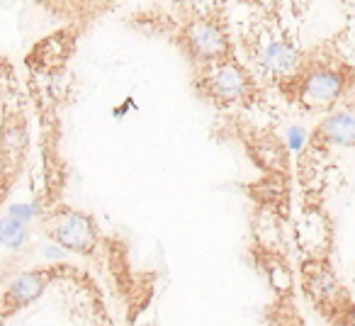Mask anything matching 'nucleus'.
Instances as JSON below:
<instances>
[{
    "label": "nucleus",
    "mask_w": 355,
    "mask_h": 326,
    "mask_svg": "<svg viewBox=\"0 0 355 326\" xmlns=\"http://www.w3.org/2000/svg\"><path fill=\"white\" fill-rule=\"evenodd\" d=\"M185 10L188 12L173 15V25H163L161 35L171 37L173 44L193 61L195 69L236 56L227 12L222 8L185 6Z\"/></svg>",
    "instance_id": "f257e3e1"
},
{
    "label": "nucleus",
    "mask_w": 355,
    "mask_h": 326,
    "mask_svg": "<svg viewBox=\"0 0 355 326\" xmlns=\"http://www.w3.org/2000/svg\"><path fill=\"white\" fill-rule=\"evenodd\" d=\"M193 85L200 98L217 110L248 108L258 98L256 76L236 56L195 69Z\"/></svg>",
    "instance_id": "f03ea898"
},
{
    "label": "nucleus",
    "mask_w": 355,
    "mask_h": 326,
    "mask_svg": "<svg viewBox=\"0 0 355 326\" xmlns=\"http://www.w3.org/2000/svg\"><path fill=\"white\" fill-rule=\"evenodd\" d=\"M248 59L266 78L275 83H287L302 69V51L287 37L268 25H258L243 37Z\"/></svg>",
    "instance_id": "7ed1b4c3"
},
{
    "label": "nucleus",
    "mask_w": 355,
    "mask_h": 326,
    "mask_svg": "<svg viewBox=\"0 0 355 326\" xmlns=\"http://www.w3.org/2000/svg\"><path fill=\"white\" fill-rule=\"evenodd\" d=\"M44 234L61 248L78 256H95L100 241V227L93 214L83 209L69 207V205H54L40 217Z\"/></svg>",
    "instance_id": "20e7f679"
},
{
    "label": "nucleus",
    "mask_w": 355,
    "mask_h": 326,
    "mask_svg": "<svg viewBox=\"0 0 355 326\" xmlns=\"http://www.w3.org/2000/svg\"><path fill=\"white\" fill-rule=\"evenodd\" d=\"M282 85H290L292 100L306 112H321L338 103L345 90V76L334 66H311V69H300L295 78Z\"/></svg>",
    "instance_id": "39448f33"
},
{
    "label": "nucleus",
    "mask_w": 355,
    "mask_h": 326,
    "mask_svg": "<svg viewBox=\"0 0 355 326\" xmlns=\"http://www.w3.org/2000/svg\"><path fill=\"white\" fill-rule=\"evenodd\" d=\"M78 271L69 266H44L35 268V271H25L6 287V292L0 295V321L10 319L17 311L27 309L32 302H37L56 280H64V277H76Z\"/></svg>",
    "instance_id": "423d86ee"
},
{
    "label": "nucleus",
    "mask_w": 355,
    "mask_h": 326,
    "mask_svg": "<svg viewBox=\"0 0 355 326\" xmlns=\"http://www.w3.org/2000/svg\"><path fill=\"white\" fill-rule=\"evenodd\" d=\"M27 122L20 108H8L0 122V173L17 178L27 156Z\"/></svg>",
    "instance_id": "0eeeda50"
},
{
    "label": "nucleus",
    "mask_w": 355,
    "mask_h": 326,
    "mask_svg": "<svg viewBox=\"0 0 355 326\" xmlns=\"http://www.w3.org/2000/svg\"><path fill=\"white\" fill-rule=\"evenodd\" d=\"M304 290L321 307L336 304L338 297L343 295L340 282L336 280V275L321 261H309L304 266Z\"/></svg>",
    "instance_id": "6e6552de"
},
{
    "label": "nucleus",
    "mask_w": 355,
    "mask_h": 326,
    "mask_svg": "<svg viewBox=\"0 0 355 326\" xmlns=\"http://www.w3.org/2000/svg\"><path fill=\"white\" fill-rule=\"evenodd\" d=\"M314 139L336 144V146H355V110L331 112L319 124V132H316Z\"/></svg>",
    "instance_id": "1a4fd4ad"
},
{
    "label": "nucleus",
    "mask_w": 355,
    "mask_h": 326,
    "mask_svg": "<svg viewBox=\"0 0 355 326\" xmlns=\"http://www.w3.org/2000/svg\"><path fill=\"white\" fill-rule=\"evenodd\" d=\"M297 232H300L306 251L314 256V261H319V256L326 251V246H329V237H331L329 224L324 222V217L316 212H306L302 224L297 227Z\"/></svg>",
    "instance_id": "9d476101"
},
{
    "label": "nucleus",
    "mask_w": 355,
    "mask_h": 326,
    "mask_svg": "<svg viewBox=\"0 0 355 326\" xmlns=\"http://www.w3.org/2000/svg\"><path fill=\"white\" fill-rule=\"evenodd\" d=\"M248 153H253L258 166L263 169H282L285 166V148L277 141L272 134H266V137L256 139L248 148Z\"/></svg>",
    "instance_id": "9b49d317"
},
{
    "label": "nucleus",
    "mask_w": 355,
    "mask_h": 326,
    "mask_svg": "<svg viewBox=\"0 0 355 326\" xmlns=\"http://www.w3.org/2000/svg\"><path fill=\"white\" fill-rule=\"evenodd\" d=\"M261 268L266 271L268 282H270L272 290H275L277 295H290L292 292V271L277 253L268 251L266 256L261 258Z\"/></svg>",
    "instance_id": "f8f14e48"
},
{
    "label": "nucleus",
    "mask_w": 355,
    "mask_h": 326,
    "mask_svg": "<svg viewBox=\"0 0 355 326\" xmlns=\"http://www.w3.org/2000/svg\"><path fill=\"white\" fill-rule=\"evenodd\" d=\"M22 239H25V227H22L20 219L15 217L0 219V241H6L10 248H15L20 246Z\"/></svg>",
    "instance_id": "ddd939ff"
},
{
    "label": "nucleus",
    "mask_w": 355,
    "mask_h": 326,
    "mask_svg": "<svg viewBox=\"0 0 355 326\" xmlns=\"http://www.w3.org/2000/svg\"><path fill=\"white\" fill-rule=\"evenodd\" d=\"M17 178H12V175H6V173H0V205L6 203V198L10 195L12 185H15Z\"/></svg>",
    "instance_id": "4468645a"
},
{
    "label": "nucleus",
    "mask_w": 355,
    "mask_h": 326,
    "mask_svg": "<svg viewBox=\"0 0 355 326\" xmlns=\"http://www.w3.org/2000/svg\"><path fill=\"white\" fill-rule=\"evenodd\" d=\"M304 139H306L304 129H300V127H292V129H290V148L300 151V148L304 146Z\"/></svg>",
    "instance_id": "2eb2a0df"
},
{
    "label": "nucleus",
    "mask_w": 355,
    "mask_h": 326,
    "mask_svg": "<svg viewBox=\"0 0 355 326\" xmlns=\"http://www.w3.org/2000/svg\"><path fill=\"white\" fill-rule=\"evenodd\" d=\"M144 326H156V324H144Z\"/></svg>",
    "instance_id": "dca6fc26"
}]
</instances>
